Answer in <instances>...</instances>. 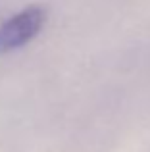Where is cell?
<instances>
[{"label":"cell","instance_id":"cell-1","mask_svg":"<svg viewBox=\"0 0 150 152\" xmlns=\"http://www.w3.org/2000/svg\"><path fill=\"white\" fill-rule=\"evenodd\" d=\"M46 19V12L41 6H29L12 15L0 27V52H10L27 45L37 37Z\"/></svg>","mask_w":150,"mask_h":152}]
</instances>
